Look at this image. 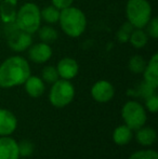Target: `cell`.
<instances>
[{
	"label": "cell",
	"mask_w": 158,
	"mask_h": 159,
	"mask_svg": "<svg viewBox=\"0 0 158 159\" xmlns=\"http://www.w3.org/2000/svg\"><path fill=\"white\" fill-rule=\"evenodd\" d=\"M32 75L29 62L22 55H12L0 64V88L22 86Z\"/></svg>",
	"instance_id": "1"
},
{
	"label": "cell",
	"mask_w": 158,
	"mask_h": 159,
	"mask_svg": "<svg viewBox=\"0 0 158 159\" xmlns=\"http://www.w3.org/2000/svg\"><path fill=\"white\" fill-rule=\"evenodd\" d=\"M59 25L62 32L70 38H78L87 30L88 20L84 11L74 6L60 11Z\"/></svg>",
	"instance_id": "2"
},
{
	"label": "cell",
	"mask_w": 158,
	"mask_h": 159,
	"mask_svg": "<svg viewBox=\"0 0 158 159\" xmlns=\"http://www.w3.org/2000/svg\"><path fill=\"white\" fill-rule=\"evenodd\" d=\"M40 8L34 2H25L17 8L14 24L19 30L34 35L41 26Z\"/></svg>",
	"instance_id": "3"
},
{
	"label": "cell",
	"mask_w": 158,
	"mask_h": 159,
	"mask_svg": "<svg viewBox=\"0 0 158 159\" xmlns=\"http://www.w3.org/2000/svg\"><path fill=\"white\" fill-rule=\"evenodd\" d=\"M153 16V9L148 0H128L126 4L127 22L133 28L144 30Z\"/></svg>",
	"instance_id": "4"
},
{
	"label": "cell",
	"mask_w": 158,
	"mask_h": 159,
	"mask_svg": "<svg viewBox=\"0 0 158 159\" xmlns=\"http://www.w3.org/2000/svg\"><path fill=\"white\" fill-rule=\"evenodd\" d=\"M75 93H76L75 87L70 82V80L60 78L51 84L49 91V102L56 108H63L73 102Z\"/></svg>",
	"instance_id": "5"
},
{
	"label": "cell",
	"mask_w": 158,
	"mask_h": 159,
	"mask_svg": "<svg viewBox=\"0 0 158 159\" xmlns=\"http://www.w3.org/2000/svg\"><path fill=\"white\" fill-rule=\"evenodd\" d=\"M121 118L124 124L131 130H138L145 126L147 120L146 109L138 101H128L121 108Z\"/></svg>",
	"instance_id": "6"
},
{
	"label": "cell",
	"mask_w": 158,
	"mask_h": 159,
	"mask_svg": "<svg viewBox=\"0 0 158 159\" xmlns=\"http://www.w3.org/2000/svg\"><path fill=\"white\" fill-rule=\"evenodd\" d=\"M9 48L16 53L25 52L33 43V35L19 30L14 23L7 24L4 30Z\"/></svg>",
	"instance_id": "7"
},
{
	"label": "cell",
	"mask_w": 158,
	"mask_h": 159,
	"mask_svg": "<svg viewBox=\"0 0 158 159\" xmlns=\"http://www.w3.org/2000/svg\"><path fill=\"white\" fill-rule=\"evenodd\" d=\"M28 59L35 64H44L52 57L53 49L49 43L46 42H33L32 46L27 49Z\"/></svg>",
	"instance_id": "8"
},
{
	"label": "cell",
	"mask_w": 158,
	"mask_h": 159,
	"mask_svg": "<svg viewBox=\"0 0 158 159\" xmlns=\"http://www.w3.org/2000/svg\"><path fill=\"white\" fill-rule=\"evenodd\" d=\"M115 88L108 80H99L91 87V96L97 103H107L114 98Z\"/></svg>",
	"instance_id": "9"
},
{
	"label": "cell",
	"mask_w": 158,
	"mask_h": 159,
	"mask_svg": "<svg viewBox=\"0 0 158 159\" xmlns=\"http://www.w3.org/2000/svg\"><path fill=\"white\" fill-rule=\"evenodd\" d=\"M56 70L61 79L72 80L78 75L79 64L75 59L66 57L61 59L56 64Z\"/></svg>",
	"instance_id": "10"
},
{
	"label": "cell",
	"mask_w": 158,
	"mask_h": 159,
	"mask_svg": "<svg viewBox=\"0 0 158 159\" xmlns=\"http://www.w3.org/2000/svg\"><path fill=\"white\" fill-rule=\"evenodd\" d=\"M17 119L9 109L0 108V136H10L16 130Z\"/></svg>",
	"instance_id": "11"
},
{
	"label": "cell",
	"mask_w": 158,
	"mask_h": 159,
	"mask_svg": "<svg viewBox=\"0 0 158 159\" xmlns=\"http://www.w3.org/2000/svg\"><path fill=\"white\" fill-rule=\"evenodd\" d=\"M143 81L154 89L158 88V54L154 53L150 61L146 62L143 70Z\"/></svg>",
	"instance_id": "12"
},
{
	"label": "cell",
	"mask_w": 158,
	"mask_h": 159,
	"mask_svg": "<svg viewBox=\"0 0 158 159\" xmlns=\"http://www.w3.org/2000/svg\"><path fill=\"white\" fill-rule=\"evenodd\" d=\"M0 159H20L17 142L11 136H0Z\"/></svg>",
	"instance_id": "13"
},
{
	"label": "cell",
	"mask_w": 158,
	"mask_h": 159,
	"mask_svg": "<svg viewBox=\"0 0 158 159\" xmlns=\"http://www.w3.org/2000/svg\"><path fill=\"white\" fill-rule=\"evenodd\" d=\"M23 86L26 93L30 98H40L41 95H43L44 91H46V82L41 79V77H38V76L30 75L23 84Z\"/></svg>",
	"instance_id": "14"
},
{
	"label": "cell",
	"mask_w": 158,
	"mask_h": 159,
	"mask_svg": "<svg viewBox=\"0 0 158 159\" xmlns=\"http://www.w3.org/2000/svg\"><path fill=\"white\" fill-rule=\"evenodd\" d=\"M17 4L19 0H2L0 4V20L4 25L14 23Z\"/></svg>",
	"instance_id": "15"
},
{
	"label": "cell",
	"mask_w": 158,
	"mask_h": 159,
	"mask_svg": "<svg viewBox=\"0 0 158 159\" xmlns=\"http://www.w3.org/2000/svg\"><path fill=\"white\" fill-rule=\"evenodd\" d=\"M135 140L140 145L144 147H150L156 142L157 140V132L152 127H141L140 129L135 130Z\"/></svg>",
	"instance_id": "16"
},
{
	"label": "cell",
	"mask_w": 158,
	"mask_h": 159,
	"mask_svg": "<svg viewBox=\"0 0 158 159\" xmlns=\"http://www.w3.org/2000/svg\"><path fill=\"white\" fill-rule=\"evenodd\" d=\"M133 139V130L126 125H120L113 132V141L118 146H124L129 144Z\"/></svg>",
	"instance_id": "17"
},
{
	"label": "cell",
	"mask_w": 158,
	"mask_h": 159,
	"mask_svg": "<svg viewBox=\"0 0 158 159\" xmlns=\"http://www.w3.org/2000/svg\"><path fill=\"white\" fill-rule=\"evenodd\" d=\"M148 40H150V37H148L145 30H141V28H133V30L130 34L128 42H130L133 48L143 49L147 44Z\"/></svg>",
	"instance_id": "18"
},
{
	"label": "cell",
	"mask_w": 158,
	"mask_h": 159,
	"mask_svg": "<svg viewBox=\"0 0 158 159\" xmlns=\"http://www.w3.org/2000/svg\"><path fill=\"white\" fill-rule=\"evenodd\" d=\"M37 33H38V37H39L40 41L46 42V43H49V44L56 41L57 38H59V33H57V30H55L52 25H49V24L40 26L39 30H37Z\"/></svg>",
	"instance_id": "19"
},
{
	"label": "cell",
	"mask_w": 158,
	"mask_h": 159,
	"mask_svg": "<svg viewBox=\"0 0 158 159\" xmlns=\"http://www.w3.org/2000/svg\"><path fill=\"white\" fill-rule=\"evenodd\" d=\"M40 15H41V21L49 25H53L59 22L60 17V10L53 7L52 4L47 6L44 8L40 9Z\"/></svg>",
	"instance_id": "20"
},
{
	"label": "cell",
	"mask_w": 158,
	"mask_h": 159,
	"mask_svg": "<svg viewBox=\"0 0 158 159\" xmlns=\"http://www.w3.org/2000/svg\"><path fill=\"white\" fill-rule=\"evenodd\" d=\"M146 66V61L143 57L141 55H133L132 57H130L128 63V68L131 73L137 74V75H140V74L143 73L144 68Z\"/></svg>",
	"instance_id": "21"
},
{
	"label": "cell",
	"mask_w": 158,
	"mask_h": 159,
	"mask_svg": "<svg viewBox=\"0 0 158 159\" xmlns=\"http://www.w3.org/2000/svg\"><path fill=\"white\" fill-rule=\"evenodd\" d=\"M157 89H154L153 87L148 86L147 84H145V82H142L141 84H139V86L137 87L135 89H133V90H129V95H132V96H135V98H142L145 100L147 96L152 95L153 93L156 92Z\"/></svg>",
	"instance_id": "22"
},
{
	"label": "cell",
	"mask_w": 158,
	"mask_h": 159,
	"mask_svg": "<svg viewBox=\"0 0 158 159\" xmlns=\"http://www.w3.org/2000/svg\"><path fill=\"white\" fill-rule=\"evenodd\" d=\"M41 79L43 80L46 84H52L53 82H55L57 79H60L56 67L53 66V65L44 66L41 70Z\"/></svg>",
	"instance_id": "23"
},
{
	"label": "cell",
	"mask_w": 158,
	"mask_h": 159,
	"mask_svg": "<svg viewBox=\"0 0 158 159\" xmlns=\"http://www.w3.org/2000/svg\"><path fill=\"white\" fill-rule=\"evenodd\" d=\"M17 146H19L20 156L23 158H28L33 155L35 151L34 143L29 140H22L21 142H17Z\"/></svg>",
	"instance_id": "24"
},
{
	"label": "cell",
	"mask_w": 158,
	"mask_h": 159,
	"mask_svg": "<svg viewBox=\"0 0 158 159\" xmlns=\"http://www.w3.org/2000/svg\"><path fill=\"white\" fill-rule=\"evenodd\" d=\"M128 159H158V153L155 149H140L129 156Z\"/></svg>",
	"instance_id": "25"
},
{
	"label": "cell",
	"mask_w": 158,
	"mask_h": 159,
	"mask_svg": "<svg viewBox=\"0 0 158 159\" xmlns=\"http://www.w3.org/2000/svg\"><path fill=\"white\" fill-rule=\"evenodd\" d=\"M144 30H145L151 39H154V40L157 39L158 38V17L152 16V19L150 20L147 25L145 26Z\"/></svg>",
	"instance_id": "26"
},
{
	"label": "cell",
	"mask_w": 158,
	"mask_h": 159,
	"mask_svg": "<svg viewBox=\"0 0 158 159\" xmlns=\"http://www.w3.org/2000/svg\"><path fill=\"white\" fill-rule=\"evenodd\" d=\"M133 30V27L131 24H129L128 22L124 23V25H121V27L118 30L117 32V39L120 42H128L129 41V37H130V34Z\"/></svg>",
	"instance_id": "27"
},
{
	"label": "cell",
	"mask_w": 158,
	"mask_h": 159,
	"mask_svg": "<svg viewBox=\"0 0 158 159\" xmlns=\"http://www.w3.org/2000/svg\"><path fill=\"white\" fill-rule=\"evenodd\" d=\"M145 109L152 114H156L158 111V95L157 93H153L152 95L145 98Z\"/></svg>",
	"instance_id": "28"
},
{
	"label": "cell",
	"mask_w": 158,
	"mask_h": 159,
	"mask_svg": "<svg viewBox=\"0 0 158 159\" xmlns=\"http://www.w3.org/2000/svg\"><path fill=\"white\" fill-rule=\"evenodd\" d=\"M73 3H74V0H51V4L59 9L60 11L73 6Z\"/></svg>",
	"instance_id": "29"
},
{
	"label": "cell",
	"mask_w": 158,
	"mask_h": 159,
	"mask_svg": "<svg viewBox=\"0 0 158 159\" xmlns=\"http://www.w3.org/2000/svg\"><path fill=\"white\" fill-rule=\"evenodd\" d=\"M22 159H28V158H22Z\"/></svg>",
	"instance_id": "30"
}]
</instances>
